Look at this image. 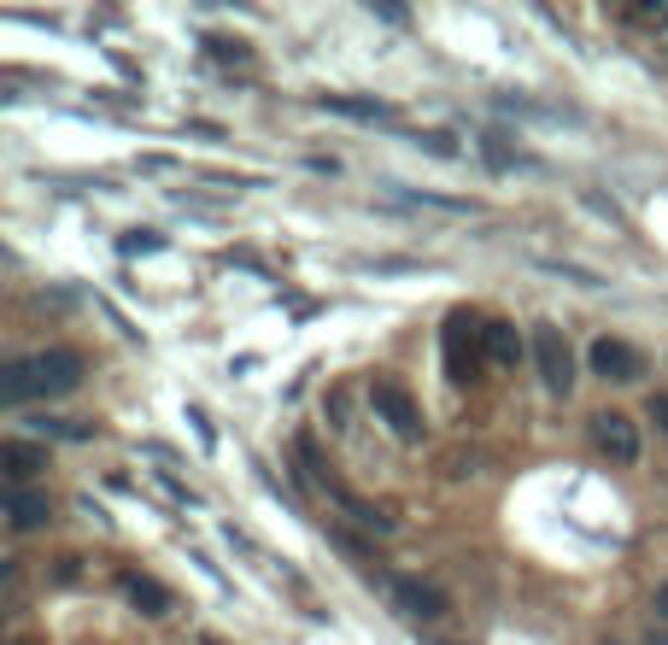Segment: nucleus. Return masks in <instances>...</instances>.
Here are the masks:
<instances>
[{
  "label": "nucleus",
  "mask_w": 668,
  "mask_h": 645,
  "mask_svg": "<svg viewBox=\"0 0 668 645\" xmlns=\"http://www.w3.org/2000/svg\"><path fill=\"white\" fill-rule=\"evenodd\" d=\"M592 446L610 457V464H633L639 457V429H633L627 411H598L592 417Z\"/></svg>",
  "instance_id": "obj_5"
},
{
  "label": "nucleus",
  "mask_w": 668,
  "mask_h": 645,
  "mask_svg": "<svg viewBox=\"0 0 668 645\" xmlns=\"http://www.w3.org/2000/svg\"><path fill=\"white\" fill-rule=\"evenodd\" d=\"M7 517L12 529H42V522H54V499L30 494V487H7Z\"/></svg>",
  "instance_id": "obj_8"
},
{
  "label": "nucleus",
  "mask_w": 668,
  "mask_h": 645,
  "mask_svg": "<svg viewBox=\"0 0 668 645\" xmlns=\"http://www.w3.org/2000/svg\"><path fill=\"white\" fill-rule=\"evenodd\" d=\"M487 352H492V364H517L522 359V341H517V329L510 322H487Z\"/></svg>",
  "instance_id": "obj_11"
},
{
  "label": "nucleus",
  "mask_w": 668,
  "mask_h": 645,
  "mask_svg": "<svg viewBox=\"0 0 668 645\" xmlns=\"http://www.w3.org/2000/svg\"><path fill=\"white\" fill-rule=\"evenodd\" d=\"M534 370H540L545 394L569 399V387H575V352H569V341H563V329H552V322H540V329H534Z\"/></svg>",
  "instance_id": "obj_2"
},
{
  "label": "nucleus",
  "mask_w": 668,
  "mask_h": 645,
  "mask_svg": "<svg viewBox=\"0 0 668 645\" xmlns=\"http://www.w3.org/2000/svg\"><path fill=\"white\" fill-rule=\"evenodd\" d=\"M604 645H615V640H604Z\"/></svg>",
  "instance_id": "obj_19"
},
{
  "label": "nucleus",
  "mask_w": 668,
  "mask_h": 645,
  "mask_svg": "<svg viewBox=\"0 0 668 645\" xmlns=\"http://www.w3.org/2000/svg\"><path fill=\"white\" fill-rule=\"evenodd\" d=\"M322 106H329V112H347V117H387L382 100H340V94H322Z\"/></svg>",
  "instance_id": "obj_12"
},
{
  "label": "nucleus",
  "mask_w": 668,
  "mask_h": 645,
  "mask_svg": "<svg viewBox=\"0 0 668 645\" xmlns=\"http://www.w3.org/2000/svg\"><path fill=\"white\" fill-rule=\"evenodd\" d=\"M587 359H592V370L604 382H639L645 376V352L627 347V341H610V335H604V341H592Z\"/></svg>",
  "instance_id": "obj_6"
},
{
  "label": "nucleus",
  "mask_w": 668,
  "mask_h": 645,
  "mask_svg": "<svg viewBox=\"0 0 668 645\" xmlns=\"http://www.w3.org/2000/svg\"><path fill=\"white\" fill-rule=\"evenodd\" d=\"M645 411H650V422H657V429H668V394H650Z\"/></svg>",
  "instance_id": "obj_16"
},
{
  "label": "nucleus",
  "mask_w": 668,
  "mask_h": 645,
  "mask_svg": "<svg viewBox=\"0 0 668 645\" xmlns=\"http://www.w3.org/2000/svg\"><path fill=\"white\" fill-rule=\"evenodd\" d=\"M410 142H417V147H428V152H440V159H452V152H457V142H452V135H440V129H428V135H410Z\"/></svg>",
  "instance_id": "obj_15"
},
{
  "label": "nucleus",
  "mask_w": 668,
  "mask_h": 645,
  "mask_svg": "<svg viewBox=\"0 0 668 645\" xmlns=\"http://www.w3.org/2000/svg\"><path fill=\"white\" fill-rule=\"evenodd\" d=\"M370 405H375V417H382L399 440H422V429H428V422H422V405L410 399L399 382H375V387H370Z\"/></svg>",
  "instance_id": "obj_4"
},
{
  "label": "nucleus",
  "mask_w": 668,
  "mask_h": 645,
  "mask_svg": "<svg viewBox=\"0 0 668 645\" xmlns=\"http://www.w3.org/2000/svg\"><path fill=\"white\" fill-rule=\"evenodd\" d=\"M370 581L393 599V610H405V616H417V622H434L445 616V592L440 587H428V581H410V575H382V569H370Z\"/></svg>",
  "instance_id": "obj_3"
},
{
  "label": "nucleus",
  "mask_w": 668,
  "mask_h": 645,
  "mask_svg": "<svg viewBox=\"0 0 668 645\" xmlns=\"http://www.w3.org/2000/svg\"><path fill=\"white\" fill-rule=\"evenodd\" d=\"M205 47H212L217 59H252V47H247L241 36H212V42H205Z\"/></svg>",
  "instance_id": "obj_14"
},
{
  "label": "nucleus",
  "mask_w": 668,
  "mask_h": 645,
  "mask_svg": "<svg viewBox=\"0 0 668 645\" xmlns=\"http://www.w3.org/2000/svg\"><path fill=\"white\" fill-rule=\"evenodd\" d=\"M82 352L71 347H47V352H30V359L7 364V376H0V399L7 405H30V399H54V394H71L82 387Z\"/></svg>",
  "instance_id": "obj_1"
},
{
  "label": "nucleus",
  "mask_w": 668,
  "mask_h": 645,
  "mask_svg": "<svg viewBox=\"0 0 668 645\" xmlns=\"http://www.w3.org/2000/svg\"><path fill=\"white\" fill-rule=\"evenodd\" d=\"M657 616H663V622H668V581H663V587H657Z\"/></svg>",
  "instance_id": "obj_17"
},
{
  "label": "nucleus",
  "mask_w": 668,
  "mask_h": 645,
  "mask_svg": "<svg viewBox=\"0 0 668 645\" xmlns=\"http://www.w3.org/2000/svg\"><path fill=\"white\" fill-rule=\"evenodd\" d=\"M545 270H552V276H569L580 287H604V276H592V270H580V264H563V259H545Z\"/></svg>",
  "instance_id": "obj_13"
},
{
  "label": "nucleus",
  "mask_w": 668,
  "mask_h": 645,
  "mask_svg": "<svg viewBox=\"0 0 668 645\" xmlns=\"http://www.w3.org/2000/svg\"><path fill=\"white\" fill-rule=\"evenodd\" d=\"M650 645H668V634H663V640H657V634H650Z\"/></svg>",
  "instance_id": "obj_18"
},
{
  "label": "nucleus",
  "mask_w": 668,
  "mask_h": 645,
  "mask_svg": "<svg viewBox=\"0 0 668 645\" xmlns=\"http://www.w3.org/2000/svg\"><path fill=\"white\" fill-rule=\"evenodd\" d=\"M117 587H124L129 604H141V616H170V610H177V592H170L165 581H152V575H135L129 569Z\"/></svg>",
  "instance_id": "obj_7"
},
{
  "label": "nucleus",
  "mask_w": 668,
  "mask_h": 645,
  "mask_svg": "<svg viewBox=\"0 0 668 645\" xmlns=\"http://www.w3.org/2000/svg\"><path fill=\"white\" fill-rule=\"evenodd\" d=\"M0 469H7L12 487H19L36 469H47V446H30V440H0Z\"/></svg>",
  "instance_id": "obj_9"
},
{
  "label": "nucleus",
  "mask_w": 668,
  "mask_h": 645,
  "mask_svg": "<svg viewBox=\"0 0 668 645\" xmlns=\"http://www.w3.org/2000/svg\"><path fill=\"white\" fill-rule=\"evenodd\" d=\"M329 499L340 505V511H347L352 522H364V529H375V534H393V517L382 511V505H370V499H358V494H347V487H329Z\"/></svg>",
  "instance_id": "obj_10"
}]
</instances>
